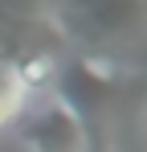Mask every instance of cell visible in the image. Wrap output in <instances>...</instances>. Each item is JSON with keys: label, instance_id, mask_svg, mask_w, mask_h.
<instances>
[{"label": "cell", "instance_id": "obj_1", "mask_svg": "<svg viewBox=\"0 0 147 152\" xmlns=\"http://www.w3.org/2000/svg\"><path fill=\"white\" fill-rule=\"evenodd\" d=\"M12 74H17V82L24 86V95L33 99V95H45V91H53V86H57L61 66H57V58H53V53L37 50V53H24L21 62L12 66Z\"/></svg>", "mask_w": 147, "mask_h": 152}, {"label": "cell", "instance_id": "obj_2", "mask_svg": "<svg viewBox=\"0 0 147 152\" xmlns=\"http://www.w3.org/2000/svg\"><path fill=\"white\" fill-rule=\"evenodd\" d=\"M24 107H29V95H24V86L17 82L12 66H0V132L17 124L24 115Z\"/></svg>", "mask_w": 147, "mask_h": 152}]
</instances>
